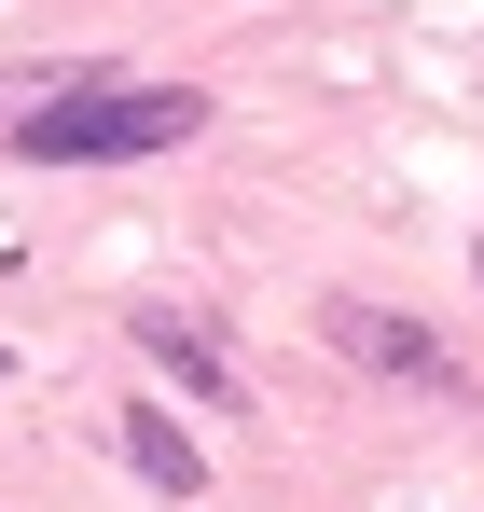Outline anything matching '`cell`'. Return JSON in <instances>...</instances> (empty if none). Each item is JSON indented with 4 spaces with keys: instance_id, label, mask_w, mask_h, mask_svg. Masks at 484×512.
Segmentation results:
<instances>
[{
    "instance_id": "cell-1",
    "label": "cell",
    "mask_w": 484,
    "mask_h": 512,
    "mask_svg": "<svg viewBox=\"0 0 484 512\" xmlns=\"http://www.w3.org/2000/svg\"><path fill=\"white\" fill-rule=\"evenodd\" d=\"M194 125H208V97H194V84L83 70V84H56L42 111H14V153H28V167H139V153H180Z\"/></svg>"
},
{
    "instance_id": "cell-2",
    "label": "cell",
    "mask_w": 484,
    "mask_h": 512,
    "mask_svg": "<svg viewBox=\"0 0 484 512\" xmlns=\"http://www.w3.org/2000/svg\"><path fill=\"white\" fill-rule=\"evenodd\" d=\"M319 333H332V360H360V374H388V388H471L457 346L429 333V319H402V305H332Z\"/></svg>"
},
{
    "instance_id": "cell-3",
    "label": "cell",
    "mask_w": 484,
    "mask_h": 512,
    "mask_svg": "<svg viewBox=\"0 0 484 512\" xmlns=\"http://www.w3.org/2000/svg\"><path fill=\"white\" fill-rule=\"evenodd\" d=\"M111 457H125L153 499H208V443L166 416V402H125V416H111Z\"/></svg>"
},
{
    "instance_id": "cell-4",
    "label": "cell",
    "mask_w": 484,
    "mask_h": 512,
    "mask_svg": "<svg viewBox=\"0 0 484 512\" xmlns=\"http://www.w3.org/2000/svg\"><path fill=\"white\" fill-rule=\"evenodd\" d=\"M125 333L153 346V360L180 374V388H194V402H236V346H222V333H194L180 305H153V319H125Z\"/></svg>"
}]
</instances>
